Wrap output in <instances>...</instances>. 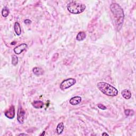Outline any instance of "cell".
<instances>
[{"label": "cell", "mask_w": 136, "mask_h": 136, "mask_svg": "<svg viewBox=\"0 0 136 136\" xmlns=\"http://www.w3.org/2000/svg\"><path fill=\"white\" fill-rule=\"evenodd\" d=\"M114 25L117 30H120L123 24L124 14L123 9L116 3H112L110 5Z\"/></svg>", "instance_id": "6da1fadb"}, {"label": "cell", "mask_w": 136, "mask_h": 136, "mask_svg": "<svg viewBox=\"0 0 136 136\" xmlns=\"http://www.w3.org/2000/svg\"><path fill=\"white\" fill-rule=\"evenodd\" d=\"M97 86L101 92L109 96H116L118 94V90L111 84L104 82H100Z\"/></svg>", "instance_id": "7a4b0ae2"}, {"label": "cell", "mask_w": 136, "mask_h": 136, "mask_svg": "<svg viewBox=\"0 0 136 136\" xmlns=\"http://www.w3.org/2000/svg\"><path fill=\"white\" fill-rule=\"evenodd\" d=\"M86 8L85 4L76 1H72L67 5V9L72 14H80L83 12Z\"/></svg>", "instance_id": "3957f363"}, {"label": "cell", "mask_w": 136, "mask_h": 136, "mask_svg": "<svg viewBox=\"0 0 136 136\" xmlns=\"http://www.w3.org/2000/svg\"><path fill=\"white\" fill-rule=\"evenodd\" d=\"M76 80L74 78H69L66 80H63L61 84L60 87L61 89L63 90L65 89H67L71 87V86H73L76 83Z\"/></svg>", "instance_id": "277c9868"}, {"label": "cell", "mask_w": 136, "mask_h": 136, "mask_svg": "<svg viewBox=\"0 0 136 136\" xmlns=\"http://www.w3.org/2000/svg\"><path fill=\"white\" fill-rule=\"evenodd\" d=\"M25 116V112L21 107V106L20 105L18 109V114H17V120L20 124H23L24 122Z\"/></svg>", "instance_id": "5b68a950"}, {"label": "cell", "mask_w": 136, "mask_h": 136, "mask_svg": "<svg viewBox=\"0 0 136 136\" xmlns=\"http://www.w3.org/2000/svg\"><path fill=\"white\" fill-rule=\"evenodd\" d=\"M4 114L9 119H13L15 116V109L14 106H11L8 109H7L5 112Z\"/></svg>", "instance_id": "8992f818"}, {"label": "cell", "mask_w": 136, "mask_h": 136, "mask_svg": "<svg viewBox=\"0 0 136 136\" xmlns=\"http://www.w3.org/2000/svg\"><path fill=\"white\" fill-rule=\"evenodd\" d=\"M27 47H28V45L26 43L21 44L20 45L18 46L17 47H16L13 50L14 52L16 54L19 55L23 52L25 50H26V49Z\"/></svg>", "instance_id": "52a82bcc"}, {"label": "cell", "mask_w": 136, "mask_h": 136, "mask_svg": "<svg viewBox=\"0 0 136 136\" xmlns=\"http://www.w3.org/2000/svg\"><path fill=\"white\" fill-rule=\"evenodd\" d=\"M82 97L80 96H75L71 98L69 101L70 104L72 105H77L80 104L82 102Z\"/></svg>", "instance_id": "ba28073f"}, {"label": "cell", "mask_w": 136, "mask_h": 136, "mask_svg": "<svg viewBox=\"0 0 136 136\" xmlns=\"http://www.w3.org/2000/svg\"><path fill=\"white\" fill-rule=\"evenodd\" d=\"M121 95H122V97L126 99V100H129L132 96L131 91L128 89H123L122 91H121Z\"/></svg>", "instance_id": "9c48e42d"}, {"label": "cell", "mask_w": 136, "mask_h": 136, "mask_svg": "<svg viewBox=\"0 0 136 136\" xmlns=\"http://www.w3.org/2000/svg\"><path fill=\"white\" fill-rule=\"evenodd\" d=\"M14 31H15L16 34L18 36H20L21 34V28L20 24L18 22H16L14 23Z\"/></svg>", "instance_id": "30bf717a"}, {"label": "cell", "mask_w": 136, "mask_h": 136, "mask_svg": "<svg viewBox=\"0 0 136 136\" xmlns=\"http://www.w3.org/2000/svg\"><path fill=\"white\" fill-rule=\"evenodd\" d=\"M32 72L34 74L37 76H41L44 74V70L40 68H38V67H35L34 68H33L32 69Z\"/></svg>", "instance_id": "8fae6325"}, {"label": "cell", "mask_w": 136, "mask_h": 136, "mask_svg": "<svg viewBox=\"0 0 136 136\" xmlns=\"http://www.w3.org/2000/svg\"><path fill=\"white\" fill-rule=\"evenodd\" d=\"M86 37V34L84 31L79 32L76 37V39L78 41H82Z\"/></svg>", "instance_id": "7c38bea8"}, {"label": "cell", "mask_w": 136, "mask_h": 136, "mask_svg": "<svg viewBox=\"0 0 136 136\" xmlns=\"http://www.w3.org/2000/svg\"><path fill=\"white\" fill-rule=\"evenodd\" d=\"M64 129V126L63 122H60L57 124L56 127V132L58 135L61 134L63 132Z\"/></svg>", "instance_id": "4fadbf2b"}, {"label": "cell", "mask_w": 136, "mask_h": 136, "mask_svg": "<svg viewBox=\"0 0 136 136\" xmlns=\"http://www.w3.org/2000/svg\"><path fill=\"white\" fill-rule=\"evenodd\" d=\"M32 105L36 109H42L44 106L43 102L40 101H34L32 103Z\"/></svg>", "instance_id": "5bb4252c"}, {"label": "cell", "mask_w": 136, "mask_h": 136, "mask_svg": "<svg viewBox=\"0 0 136 136\" xmlns=\"http://www.w3.org/2000/svg\"><path fill=\"white\" fill-rule=\"evenodd\" d=\"M9 10L6 6L4 7L2 10V15L3 17H7L9 14Z\"/></svg>", "instance_id": "9a60e30c"}, {"label": "cell", "mask_w": 136, "mask_h": 136, "mask_svg": "<svg viewBox=\"0 0 136 136\" xmlns=\"http://www.w3.org/2000/svg\"><path fill=\"white\" fill-rule=\"evenodd\" d=\"M124 114L126 116H132L134 114V111L133 110L128 109H125L124 111Z\"/></svg>", "instance_id": "2e32d148"}, {"label": "cell", "mask_w": 136, "mask_h": 136, "mask_svg": "<svg viewBox=\"0 0 136 136\" xmlns=\"http://www.w3.org/2000/svg\"><path fill=\"white\" fill-rule=\"evenodd\" d=\"M18 57H17V56L16 55H13L12 56V64L16 66L18 64Z\"/></svg>", "instance_id": "e0dca14e"}, {"label": "cell", "mask_w": 136, "mask_h": 136, "mask_svg": "<svg viewBox=\"0 0 136 136\" xmlns=\"http://www.w3.org/2000/svg\"><path fill=\"white\" fill-rule=\"evenodd\" d=\"M97 106H98V108L99 109H102V110H105V109H107V108H106V106L105 105H104L103 104H97Z\"/></svg>", "instance_id": "ac0fdd59"}, {"label": "cell", "mask_w": 136, "mask_h": 136, "mask_svg": "<svg viewBox=\"0 0 136 136\" xmlns=\"http://www.w3.org/2000/svg\"><path fill=\"white\" fill-rule=\"evenodd\" d=\"M31 20H30L27 19V20H25V23L26 24H27V25L30 24H31Z\"/></svg>", "instance_id": "d6986e66"}, {"label": "cell", "mask_w": 136, "mask_h": 136, "mask_svg": "<svg viewBox=\"0 0 136 136\" xmlns=\"http://www.w3.org/2000/svg\"><path fill=\"white\" fill-rule=\"evenodd\" d=\"M28 135L26 134H20L19 135V136H28Z\"/></svg>", "instance_id": "ffe728a7"}, {"label": "cell", "mask_w": 136, "mask_h": 136, "mask_svg": "<svg viewBox=\"0 0 136 136\" xmlns=\"http://www.w3.org/2000/svg\"><path fill=\"white\" fill-rule=\"evenodd\" d=\"M102 135H103V136H105V135H106H106H107V136H109V135H108V134H106V133H105V132H104V133L102 134Z\"/></svg>", "instance_id": "44dd1931"}]
</instances>
